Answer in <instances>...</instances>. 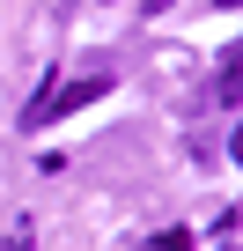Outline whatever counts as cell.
I'll list each match as a JSON object with an SVG mask.
<instances>
[{"instance_id":"6da1fadb","label":"cell","mask_w":243,"mask_h":251,"mask_svg":"<svg viewBox=\"0 0 243 251\" xmlns=\"http://www.w3.org/2000/svg\"><path fill=\"white\" fill-rule=\"evenodd\" d=\"M103 89H110V74H81V81H59L52 96H37V103H30V118H22V126H44V118H66V111L96 103Z\"/></svg>"},{"instance_id":"7a4b0ae2","label":"cell","mask_w":243,"mask_h":251,"mask_svg":"<svg viewBox=\"0 0 243 251\" xmlns=\"http://www.w3.org/2000/svg\"><path fill=\"white\" fill-rule=\"evenodd\" d=\"M214 96H221V103L243 96V52H221V81H214Z\"/></svg>"},{"instance_id":"3957f363","label":"cell","mask_w":243,"mask_h":251,"mask_svg":"<svg viewBox=\"0 0 243 251\" xmlns=\"http://www.w3.org/2000/svg\"><path fill=\"white\" fill-rule=\"evenodd\" d=\"M148 251H192V229H162V236H155Z\"/></svg>"},{"instance_id":"277c9868","label":"cell","mask_w":243,"mask_h":251,"mask_svg":"<svg viewBox=\"0 0 243 251\" xmlns=\"http://www.w3.org/2000/svg\"><path fill=\"white\" fill-rule=\"evenodd\" d=\"M0 251H30V236H8V244H0Z\"/></svg>"},{"instance_id":"5b68a950","label":"cell","mask_w":243,"mask_h":251,"mask_svg":"<svg viewBox=\"0 0 243 251\" xmlns=\"http://www.w3.org/2000/svg\"><path fill=\"white\" fill-rule=\"evenodd\" d=\"M214 8H236V0H214Z\"/></svg>"},{"instance_id":"8992f818","label":"cell","mask_w":243,"mask_h":251,"mask_svg":"<svg viewBox=\"0 0 243 251\" xmlns=\"http://www.w3.org/2000/svg\"><path fill=\"white\" fill-rule=\"evenodd\" d=\"M148 8H170V0H148Z\"/></svg>"}]
</instances>
